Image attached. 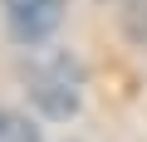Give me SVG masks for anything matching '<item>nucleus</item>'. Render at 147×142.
<instances>
[{"mask_svg":"<svg viewBox=\"0 0 147 142\" xmlns=\"http://www.w3.org/2000/svg\"><path fill=\"white\" fill-rule=\"evenodd\" d=\"M25 79H30V93H34V103H39L44 113L64 118V113L79 108V69H74V59L49 54V59H39V64L30 69Z\"/></svg>","mask_w":147,"mask_h":142,"instance_id":"obj_1","label":"nucleus"},{"mask_svg":"<svg viewBox=\"0 0 147 142\" xmlns=\"http://www.w3.org/2000/svg\"><path fill=\"white\" fill-rule=\"evenodd\" d=\"M0 10H5V25L20 44H39L59 30L64 0H0Z\"/></svg>","mask_w":147,"mask_h":142,"instance_id":"obj_2","label":"nucleus"},{"mask_svg":"<svg viewBox=\"0 0 147 142\" xmlns=\"http://www.w3.org/2000/svg\"><path fill=\"white\" fill-rule=\"evenodd\" d=\"M0 142H39V137H34V127H30L20 113L0 108Z\"/></svg>","mask_w":147,"mask_h":142,"instance_id":"obj_3","label":"nucleus"}]
</instances>
